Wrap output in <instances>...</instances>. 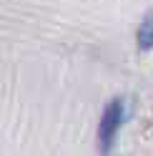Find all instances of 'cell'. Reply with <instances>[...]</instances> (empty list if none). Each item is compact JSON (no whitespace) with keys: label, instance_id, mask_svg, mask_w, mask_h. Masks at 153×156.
Segmentation results:
<instances>
[{"label":"cell","instance_id":"cell-2","mask_svg":"<svg viewBox=\"0 0 153 156\" xmlns=\"http://www.w3.org/2000/svg\"><path fill=\"white\" fill-rule=\"evenodd\" d=\"M136 43H138L141 51H151L153 48V13H148L146 20L141 23L138 33H136Z\"/></svg>","mask_w":153,"mask_h":156},{"label":"cell","instance_id":"cell-1","mask_svg":"<svg viewBox=\"0 0 153 156\" xmlns=\"http://www.w3.org/2000/svg\"><path fill=\"white\" fill-rule=\"evenodd\" d=\"M123 121H126V101H110L106 106V113H103V119H100V126H98V149L103 156H108L110 149H113V144H116V136L121 131V126Z\"/></svg>","mask_w":153,"mask_h":156}]
</instances>
